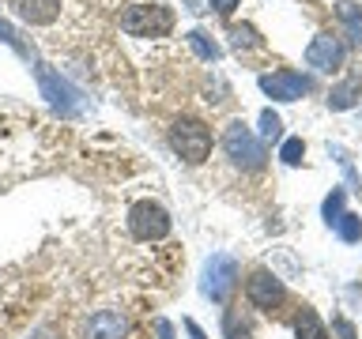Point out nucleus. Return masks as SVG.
<instances>
[{
	"label": "nucleus",
	"instance_id": "nucleus-10",
	"mask_svg": "<svg viewBox=\"0 0 362 339\" xmlns=\"http://www.w3.org/2000/svg\"><path fill=\"white\" fill-rule=\"evenodd\" d=\"M211 4H215V8H219L223 16H226V11H230V4H234V0H211Z\"/></svg>",
	"mask_w": 362,
	"mask_h": 339
},
{
	"label": "nucleus",
	"instance_id": "nucleus-3",
	"mask_svg": "<svg viewBox=\"0 0 362 339\" xmlns=\"http://www.w3.org/2000/svg\"><path fill=\"white\" fill-rule=\"evenodd\" d=\"M170 27H174V16H170V8H163V4H132L121 16V30L140 34V38H158V34H166Z\"/></svg>",
	"mask_w": 362,
	"mask_h": 339
},
{
	"label": "nucleus",
	"instance_id": "nucleus-9",
	"mask_svg": "<svg viewBox=\"0 0 362 339\" xmlns=\"http://www.w3.org/2000/svg\"><path fill=\"white\" fill-rule=\"evenodd\" d=\"M294 332H298V339H325V328L310 309H302L298 316H294Z\"/></svg>",
	"mask_w": 362,
	"mask_h": 339
},
{
	"label": "nucleus",
	"instance_id": "nucleus-7",
	"mask_svg": "<svg viewBox=\"0 0 362 339\" xmlns=\"http://www.w3.org/2000/svg\"><path fill=\"white\" fill-rule=\"evenodd\" d=\"M226 151H230L234 162H245V166H257L260 162V147L249 140V132L242 124H234L230 132H226Z\"/></svg>",
	"mask_w": 362,
	"mask_h": 339
},
{
	"label": "nucleus",
	"instance_id": "nucleus-5",
	"mask_svg": "<svg viewBox=\"0 0 362 339\" xmlns=\"http://www.w3.org/2000/svg\"><path fill=\"white\" fill-rule=\"evenodd\" d=\"M61 0H11V11L30 23V27H49V23L61 19Z\"/></svg>",
	"mask_w": 362,
	"mask_h": 339
},
{
	"label": "nucleus",
	"instance_id": "nucleus-8",
	"mask_svg": "<svg viewBox=\"0 0 362 339\" xmlns=\"http://www.w3.org/2000/svg\"><path fill=\"white\" fill-rule=\"evenodd\" d=\"M230 271H234V264H230V260H215V264L208 268V290L215 294V298H223V294H226V287H230V279H226Z\"/></svg>",
	"mask_w": 362,
	"mask_h": 339
},
{
	"label": "nucleus",
	"instance_id": "nucleus-6",
	"mask_svg": "<svg viewBox=\"0 0 362 339\" xmlns=\"http://www.w3.org/2000/svg\"><path fill=\"white\" fill-rule=\"evenodd\" d=\"M124 332H129V324H124V316L113 313V309L95 313L87 324V339H124Z\"/></svg>",
	"mask_w": 362,
	"mask_h": 339
},
{
	"label": "nucleus",
	"instance_id": "nucleus-2",
	"mask_svg": "<svg viewBox=\"0 0 362 339\" xmlns=\"http://www.w3.org/2000/svg\"><path fill=\"white\" fill-rule=\"evenodd\" d=\"M129 230H132V237H140V242H163L170 234V215H166L163 203L140 200L129 208Z\"/></svg>",
	"mask_w": 362,
	"mask_h": 339
},
{
	"label": "nucleus",
	"instance_id": "nucleus-4",
	"mask_svg": "<svg viewBox=\"0 0 362 339\" xmlns=\"http://www.w3.org/2000/svg\"><path fill=\"white\" fill-rule=\"evenodd\" d=\"M245 294L249 302L257 305V309H276V305L283 302V282L276 275H268V271H253L245 282Z\"/></svg>",
	"mask_w": 362,
	"mask_h": 339
},
{
	"label": "nucleus",
	"instance_id": "nucleus-1",
	"mask_svg": "<svg viewBox=\"0 0 362 339\" xmlns=\"http://www.w3.org/2000/svg\"><path fill=\"white\" fill-rule=\"evenodd\" d=\"M170 147L185 158V162H204L211 155V129L197 117H181L170 129Z\"/></svg>",
	"mask_w": 362,
	"mask_h": 339
}]
</instances>
